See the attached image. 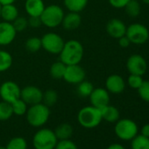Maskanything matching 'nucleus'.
<instances>
[{
    "label": "nucleus",
    "mask_w": 149,
    "mask_h": 149,
    "mask_svg": "<svg viewBox=\"0 0 149 149\" xmlns=\"http://www.w3.org/2000/svg\"><path fill=\"white\" fill-rule=\"evenodd\" d=\"M84 48L83 44L77 40H69L65 41L62 50L59 54L60 61L65 65L79 64L83 60Z\"/></svg>",
    "instance_id": "nucleus-1"
},
{
    "label": "nucleus",
    "mask_w": 149,
    "mask_h": 149,
    "mask_svg": "<svg viewBox=\"0 0 149 149\" xmlns=\"http://www.w3.org/2000/svg\"><path fill=\"white\" fill-rule=\"evenodd\" d=\"M26 120L30 125L33 127H40L44 125L49 119V107L43 103L30 105L26 113Z\"/></svg>",
    "instance_id": "nucleus-2"
},
{
    "label": "nucleus",
    "mask_w": 149,
    "mask_h": 149,
    "mask_svg": "<svg viewBox=\"0 0 149 149\" xmlns=\"http://www.w3.org/2000/svg\"><path fill=\"white\" fill-rule=\"evenodd\" d=\"M77 120L79 124L84 128H95L103 120L101 111L92 105L85 106L82 108L77 115Z\"/></svg>",
    "instance_id": "nucleus-3"
},
{
    "label": "nucleus",
    "mask_w": 149,
    "mask_h": 149,
    "mask_svg": "<svg viewBox=\"0 0 149 149\" xmlns=\"http://www.w3.org/2000/svg\"><path fill=\"white\" fill-rule=\"evenodd\" d=\"M65 13L63 9L57 5H50L45 7L40 15L42 25L48 28H55L61 25Z\"/></svg>",
    "instance_id": "nucleus-4"
},
{
    "label": "nucleus",
    "mask_w": 149,
    "mask_h": 149,
    "mask_svg": "<svg viewBox=\"0 0 149 149\" xmlns=\"http://www.w3.org/2000/svg\"><path fill=\"white\" fill-rule=\"evenodd\" d=\"M58 139L53 130L42 128L33 138V145L35 149H54Z\"/></svg>",
    "instance_id": "nucleus-5"
},
{
    "label": "nucleus",
    "mask_w": 149,
    "mask_h": 149,
    "mask_svg": "<svg viewBox=\"0 0 149 149\" xmlns=\"http://www.w3.org/2000/svg\"><path fill=\"white\" fill-rule=\"evenodd\" d=\"M40 40L42 48L52 54H59L65 44L63 38L60 34L53 32L45 33Z\"/></svg>",
    "instance_id": "nucleus-6"
},
{
    "label": "nucleus",
    "mask_w": 149,
    "mask_h": 149,
    "mask_svg": "<svg viewBox=\"0 0 149 149\" xmlns=\"http://www.w3.org/2000/svg\"><path fill=\"white\" fill-rule=\"evenodd\" d=\"M125 35L131 43L135 45L145 44L149 39V30L147 27L139 23H134L126 27Z\"/></svg>",
    "instance_id": "nucleus-7"
},
{
    "label": "nucleus",
    "mask_w": 149,
    "mask_h": 149,
    "mask_svg": "<svg viewBox=\"0 0 149 149\" xmlns=\"http://www.w3.org/2000/svg\"><path fill=\"white\" fill-rule=\"evenodd\" d=\"M115 133L123 140H131L137 135L138 126L136 123L131 119H120L118 120L115 125Z\"/></svg>",
    "instance_id": "nucleus-8"
},
{
    "label": "nucleus",
    "mask_w": 149,
    "mask_h": 149,
    "mask_svg": "<svg viewBox=\"0 0 149 149\" xmlns=\"http://www.w3.org/2000/svg\"><path fill=\"white\" fill-rule=\"evenodd\" d=\"M20 87L13 81H6L0 85V97L5 102L13 103L20 98Z\"/></svg>",
    "instance_id": "nucleus-9"
},
{
    "label": "nucleus",
    "mask_w": 149,
    "mask_h": 149,
    "mask_svg": "<svg viewBox=\"0 0 149 149\" xmlns=\"http://www.w3.org/2000/svg\"><path fill=\"white\" fill-rule=\"evenodd\" d=\"M85 69L79 64L68 65L63 76V80L70 84H78L85 80Z\"/></svg>",
    "instance_id": "nucleus-10"
},
{
    "label": "nucleus",
    "mask_w": 149,
    "mask_h": 149,
    "mask_svg": "<svg viewBox=\"0 0 149 149\" xmlns=\"http://www.w3.org/2000/svg\"><path fill=\"white\" fill-rule=\"evenodd\" d=\"M126 68L130 74L143 76L147 69V63L145 58L138 54H132L126 61Z\"/></svg>",
    "instance_id": "nucleus-11"
},
{
    "label": "nucleus",
    "mask_w": 149,
    "mask_h": 149,
    "mask_svg": "<svg viewBox=\"0 0 149 149\" xmlns=\"http://www.w3.org/2000/svg\"><path fill=\"white\" fill-rule=\"evenodd\" d=\"M20 98L28 105L40 104L42 103L43 91L34 85H27L21 89Z\"/></svg>",
    "instance_id": "nucleus-12"
},
{
    "label": "nucleus",
    "mask_w": 149,
    "mask_h": 149,
    "mask_svg": "<svg viewBox=\"0 0 149 149\" xmlns=\"http://www.w3.org/2000/svg\"><path fill=\"white\" fill-rule=\"evenodd\" d=\"M89 97L91 105L96 108L102 109L110 104V94L104 88H94Z\"/></svg>",
    "instance_id": "nucleus-13"
},
{
    "label": "nucleus",
    "mask_w": 149,
    "mask_h": 149,
    "mask_svg": "<svg viewBox=\"0 0 149 149\" xmlns=\"http://www.w3.org/2000/svg\"><path fill=\"white\" fill-rule=\"evenodd\" d=\"M17 31L13 24L6 21L0 22V46H8L15 40Z\"/></svg>",
    "instance_id": "nucleus-14"
},
{
    "label": "nucleus",
    "mask_w": 149,
    "mask_h": 149,
    "mask_svg": "<svg viewBox=\"0 0 149 149\" xmlns=\"http://www.w3.org/2000/svg\"><path fill=\"white\" fill-rule=\"evenodd\" d=\"M105 89L109 93L120 94L125 89V82L124 78L117 74L109 76L105 81Z\"/></svg>",
    "instance_id": "nucleus-15"
},
{
    "label": "nucleus",
    "mask_w": 149,
    "mask_h": 149,
    "mask_svg": "<svg viewBox=\"0 0 149 149\" xmlns=\"http://www.w3.org/2000/svg\"><path fill=\"white\" fill-rule=\"evenodd\" d=\"M126 27L127 26L122 20L118 19H112L109 20L106 25V32L111 37L114 39H119L125 35Z\"/></svg>",
    "instance_id": "nucleus-16"
},
{
    "label": "nucleus",
    "mask_w": 149,
    "mask_h": 149,
    "mask_svg": "<svg viewBox=\"0 0 149 149\" xmlns=\"http://www.w3.org/2000/svg\"><path fill=\"white\" fill-rule=\"evenodd\" d=\"M82 24V17L78 13L69 12L65 14L61 22L62 27L67 31H73L77 29Z\"/></svg>",
    "instance_id": "nucleus-17"
},
{
    "label": "nucleus",
    "mask_w": 149,
    "mask_h": 149,
    "mask_svg": "<svg viewBox=\"0 0 149 149\" xmlns=\"http://www.w3.org/2000/svg\"><path fill=\"white\" fill-rule=\"evenodd\" d=\"M25 10L29 17H40L46 6L43 0H25Z\"/></svg>",
    "instance_id": "nucleus-18"
},
{
    "label": "nucleus",
    "mask_w": 149,
    "mask_h": 149,
    "mask_svg": "<svg viewBox=\"0 0 149 149\" xmlns=\"http://www.w3.org/2000/svg\"><path fill=\"white\" fill-rule=\"evenodd\" d=\"M19 16V9L14 4L2 6L1 7V19L3 21L13 23Z\"/></svg>",
    "instance_id": "nucleus-19"
},
{
    "label": "nucleus",
    "mask_w": 149,
    "mask_h": 149,
    "mask_svg": "<svg viewBox=\"0 0 149 149\" xmlns=\"http://www.w3.org/2000/svg\"><path fill=\"white\" fill-rule=\"evenodd\" d=\"M100 111L102 114V118L107 122L114 123L119 119V111L115 106L108 104L100 109Z\"/></svg>",
    "instance_id": "nucleus-20"
},
{
    "label": "nucleus",
    "mask_w": 149,
    "mask_h": 149,
    "mask_svg": "<svg viewBox=\"0 0 149 149\" xmlns=\"http://www.w3.org/2000/svg\"><path fill=\"white\" fill-rule=\"evenodd\" d=\"M88 2L89 0H63L64 6L68 10V12L78 13L86 8Z\"/></svg>",
    "instance_id": "nucleus-21"
},
{
    "label": "nucleus",
    "mask_w": 149,
    "mask_h": 149,
    "mask_svg": "<svg viewBox=\"0 0 149 149\" xmlns=\"http://www.w3.org/2000/svg\"><path fill=\"white\" fill-rule=\"evenodd\" d=\"M54 132L58 140L69 139L73 134V127L68 123H62L59 125Z\"/></svg>",
    "instance_id": "nucleus-22"
},
{
    "label": "nucleus",
    "mask_w": 149,
    "mask_h": 149,
    "mask_svg": "<svg viewBox=\"0 0 149 149\" xmlns=\"http://www.w3.org/2000/svg\"><path fill=\"white\" fill-rule=\"evenodd\" d=\"M66 67L67 65H65L62 61H58L54 62L49 69V74L52 77V78L55 79V80H61L63 79V76L66 70Z\"/></svg>",
    "instance_id": "nucleus-23"
},
{
    "label": "nucleus",
    "mask_w": 149,
    "mask_h": 149,
    "mask_svg": "<svg viewBox=\"0 0 149 149\" xmlns=\"http://www.w3.org/2000/svg\"><path fill=\"white\" fill-rule=\"evenodd\" d=\"M12 54L5 50H0V73L7 71L13 65Z\"/></svg>",
    "instance_id": "nucleus-24"
},
{
    "label": "nucleus",
    "mask_w": 149,
    "mask_h": 149,
    "mask_svg": "<svg viewBox=\"0 0 149 149\" xmlns=\"http://www.w3.org/2000/svg\"><path fill=\"white\" fill-rule=\"evenodd\" d=\"M77 85V91L78 95L82 97H89L94 90V86H93L92 83L86 81V80H84L83 82L79 83Z\"/></svg>",
    "instance_id": "nucleus-25"
},
{
    "label": "nucleus",
    "mask_w": 149,
    "mask_h": 149,
    "mask_svg": "<svg viewBox=\"0 0 149 149\" xmlns=\"http://www.w3.org/2000/svg\"><path fill=\"white\" fill-rule=\"evenodd\" d=\"M125 13L131 18H136L140 13V5L138 0H130L125 6Z\"/></svg>",
    "instance_id": "nucleus-26"
},
{
    "label": "nucleus",
    "mask_w": 149,
    "mask_h": 149,
    "mask_svg": "<svg viewBox=\"0 0 149 149\" xmlns=\"http://www.w3.org/2000/svg\"><path fill=\"white\" fill-rule=\"evenodd\" d=\"M58 100V94L57 91L52 89L47 90L45 92H43V98H42V103L48 106L49 108L56 104Z\"/></svg>",
    "instance_id": "nucleus-27"
},
{
    "label": "nucleus",
    "mask_w": 149,
    "mask_h": 149,
    "mask_svg": "<svg viewBox=\"0 0 149 149\" xmlns=\"http://www.w3.org/2000/svg\"><path fill=\"white\" fill-rule=\"evenodd\" d=\"M132 149H149V138L144 135H136L132 141Z\"/></svg>",
    "instance_id": "nucleus-28"
},
{
    "label": "nucleus",
    "mask_w": 149,
    "mask_h": 149,
    "mask_svg": "<svg viewBox=\"0 0 149 149\" xmlns=\"http://www.w3.org/2000/svg\"><path fill=\"white\" fill-rule=\"evenodd\" d=\"M13 115V107L10 103L2 101L0 102V121H6Z\"/></svg>",
    "instance_id": "nucleus-29"
},
{
    "label": "nucleus",
    "mask_w": 149,
    "mask_h": 149,
    "mask_svg": "<svg viewBox=\"0 0 149 149\" xmlns=\"http://www.w3.org/2000/svg\"><path fill=\"white\" fill-rule=\"evenodd\" d=\"M26 49L30 53H36L39 52L41 48V40L38 37H31L26 40L25 44Z\"/></svg>",
    "instance_id": "nucleus-30"
},
{
    "label": "nucleus",
    "mask_w": 149,
    "mask_h": 149,
    "mask_svg": "<svg viewBox=\"0 0 149 149\" xmlns=\"http://www.w3.org/2000/svg\"><path fill=\"white\" fill-rule=\"evenodd\" d=\"M11 104H12V107H13V114H15L17 116H23L27 111L28 104L25 101H23L21 98L17 99L16 101H14Z\"/></svg>",
    "instance_id": "nucleus-31"
},
{
    "label": "nucleus",
    "mask_w": 149,
    "mask_h": 149,
    "mask_svg": "<svg viewBox=\"0 0 149 149\" xmlns=\"http://www.w3.org/2000/svg\"><path fill=\"white\" fill-rule=\"evenodd\" d=\"M6 149H27V142L22 137L13 138L6 145Z\"/></svg>",
    "instance_id": "nucleus-32"
},
{
    "label": "nucleus",
    "mask_w": 149,
    "mask_h": 149,
    "mask_svg": "<svg viewBox=\"0 0 149 149\" xmlns=\"http://www.w3.org/2000/svg\"><path fill=\"white\" fill-rule=\"evenodd\" d=\"M143 78L142 76H139V74H130V76L127 78V84L129 85V87H131L132 89L134 90H138L140 85L143 83Z\"/></svg>",
    "instance_id": "nucleus-33"
},
{
    "label": "nucleus",
    "mask_w": 149,
    "mask_h": 149,
    "mask_svg": "<svg viewBox=\"0 0 149 149\" xmlns=\"http://www.w3.org/2000/svg\"><path fill=\"white\" fill-rule=\"evenodd\" d=\"M12 24L13 27L15 28V30L17 31V33L23 32L28 27V19L25 17L19 16Z\"/></svg>",
    "instance_id": "nucleus-34"
},
{
    "label": "nucleus",
    "mask_w": 149,
    "mask_h": 149,
    "mask_svg": "<svg viewBox=\"0 0 149 149\" xmlns=\"http://www.w3.org/2000/svg\"><path fill=\"white\" fill-rule=\"evenodd\" d=\"M138 93L142 100L149 103V81H143L142 84L138 89Z\"/></svg>",
    "instance_id": "nucleus-35"
},
{
    "label": "nucleus",
    "mask_w": 149,
    "mask_h": 149,
    "mask_svg": "<svg viewBox=\"0 0 149 149\" xmlns=\"http://www.w3.org/2000/svg\"><path fill=\"white\" fill-rule=\"evenodd\" d=\"M54 149H78V147L70 139H62L57 142Z\"/></svg>",
    "instance_id": "nucleus-36"
},
{
    "label": "nucleus",
    "mask_w": 149,
    "mask_h": 149,
    "mask_svg": "<svg viewBox=\"0 0 149 149\" xmlns=\"http://www.w3.org/2000/svg\"><path fill=\"white\" fill-rule=\"evenodd\" d=\"M27 19H28V26H30L32 28H39L40 26H42L40 17L31 16Z\"/></svg>",
    "instance_id": "nucleus-37"
},
{
    "label": "nucleus",
    "mask_w": 149,
    "mask_h": 149,
    "mask_svg": "<svg viewBox=\"0 0 149 149\" xmlns=\"http://www.w3.org/2000/svg\"><path fill=\"white\" fill-rule=\"evenodd\" d=\"M129 1L130 0H109V3L112 7L116 9H122L125 8Z\"/></svg>",
    "instance_id": "nucleus-38"
},
{
    "label": "nucleus",
    "mask_w": 149,
    "mask_h": 149,
    "mask_svg": "<svg viewBox=\"0 0 149 149\" xmlns=\"http://www.w3.org/2000/svg\"><path fill=\"white\" fill-rule=\"evenodd\" d=\"M118 40V45L121 47H123V48H126V47H128L131 45V41L127 38L126 35H124V36H122L121 38H119Z\"/></svg>",
    "instance_id": "nucleus-39"
},
{
    "label": "nucleus",
    "mask_w": 149,
    "mask_h": 149,
    "mask_svg": "<svg viewBox=\"0 0 149 149\" xmlns=\"http://www.w3.org/2000/svg\"><path fill=\"white\" fill-rule=\"evenodd\" d=\"M141 134L149 138V124L145 125L141 129Z\"/></svg>",
    "instance_id": "nucleus-40"
},
{
    "label": "nucleus",
    "mask_w": 149,
    "mask_h": 149,
    "mask_svg": "<svg viewBox=\"0 0 149 149\" xmlns=\"http://www.w3.org/2000/svg\"><path fill=\"white\" fill-rule=\"evenodd\" d=\"M107 149H125V148L122 145L115 143V144H111V146H109Z\"/></svg>",
    "instance_id": "nucleus-41"
},
{
    "label": "nucleus",
    "mask_w": 149,
    "mask_h": 149,
    "mask_svg": "<svg viewBox=\"0 0 149 149\" xmlns=\"http://www.w3.org/2000/svg\"><path fill=\"white\" fill-rule=\"evenodd\" d=\"M16 0H0V5L1 6H6V5H11L14 4Z\"/></svg>",
    "instance_id": "nucleus-42"
},
{
    "label": "nucleus",
    "mask_w": 149,
    "mask_h": 149,
    "mask_svg": "<svg viewBox=\"0 0 149 149\" xmlns=\"http://www.w3.org/2000/svg\"><path fill=\"white\" fill-rule=\"evenodd\" d=\"M143 3H145L146 5H149V0H141Z\"/></svg>",
    "instance_id": "nucleus-43"
},
{
    "label": "nucleus",
    "mask_w": 149,
    "mask_h": 149,
    "mask_svg": "<svg viewBox=\"0 0 149 149\" xmlns=\"http://www.w3.org/2000/svg\"><path fill=\"white\" fill-rule=\"evenodd\" d=\"M1 7H2V6L0 5V19H1Z\"/></svg>",
    "instance_id": "nucleus-44"
},
{
    "label": "nucleus",
    "mask_w": 149,
    "mask_h": 149,
    "mask_svg": "<svg viewBox=\"0 0 149 149\" xmlns=\"http://www.w3.org/2000/svg\"><path fill=\"white\" fill-rule=\"evenodd\" d=\"M0 149H6V146H0Z\"/></svg>",
    "instance_id": "nucleus-45"
}]
</instances>
